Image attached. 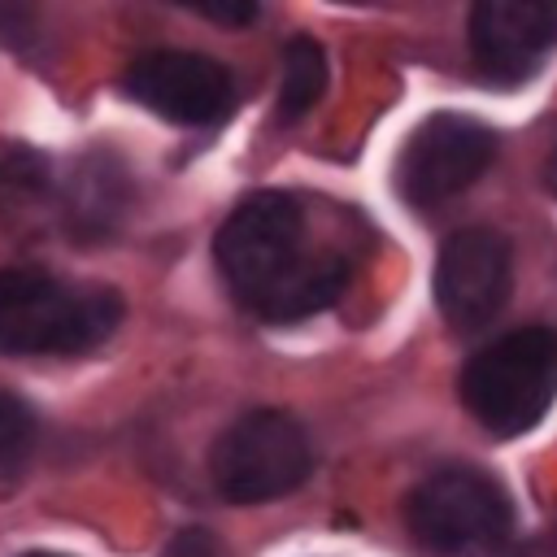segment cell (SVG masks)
Wrapping results in <instances>:
<instances>
[{"label": "cell", "mask_w": 557, "mask_h": 557, "mask_svg": "<svg viewBox=\"0 0 557 557\" xmlns=\"http://www.w3.org/2000/svg\"><path fill=\"white\" fill-rule=\"evenodd\" d=\"M461 400L492 435L531 431L557 400V331L522 326L479 348L461 370Z\"/></svg>", "instance_id": "3957f363"}, {"label": "cell", "mask_w": 557, "mask_h": 557, "mask_svg": "<svg viewBox=\"0 0 557 557\" xmlns=\"http://www.w3.org/2000/svg\"><path fill=\"white\" fill-rule=\"evenodd\" d=\"M126 209V170L109 157H87L65 187V222L74 235H104Z\"/></svg>", "instance_id": "30bf717a"}, {"label": "cell", "mask_w": 557, "mask_h": 557, "mask_svg": "<svg viewBox=\"0 0 557 557\" xmlns=\"http://www.w3.org/2000/svg\"><path fill=\"white\" fill-rule=\"evenodd\" d=\"M165 557H218V544H213V535L205 527H187L183 535L170 540Z\"/></svg>", "instance_id": "2e32d148"}, {"label": "cell", "mask_w": 557, "mask_h": 557, "mask_svg": "<svg viewBox=\"0 0 557 557\" xmlns=\"http://www.w3.org/2000/svg\"><path fill=\"white\" fill-rule=\"evenodd\" d=\"M122 296L48 270H0V357H74L113 335Z\"/></svg>", "instance_id": "7a4b0ae2"}, {"label": "cell", "mask_w": 557, "mask_h": 557, "mask_svg": "<svg viewBox=\"0 0 557 557\" xmlns=\"http://www.w3.org/2000/svg\"><path fill=\"white\" fill-rule=\"evenodd\" d=\"M313 470V448L305 426L278 409H252L231 422L213 453L209 474L213 487L235 505H261L296 492Z\"/></svg>", "instance_id": "5b68a950"}, {"label": "cell", "mask_w": 557, "mask_h": 557, "mask_svg": "<svg viewBox=\"0 0 557 557\" xmlns=\"http://www.w3.org/2000/svg\"><path fill=\"white\" fill-rule=\"evenodd\" d=\"M35 435H39V426H35L30 405L9 396V392H0V479L22 470V461L35 448Z\"/></svg>", "instance_id": "4fadbf2b"}, {"label": "cell", "mask_w": 557, "mask_h": 557, "mask_svg": "<svg viewBox=\"0 0 557 557\" xmlns=\"http://www.w3.org/2000/svg\"><path fill=\"white\" fill-rule=\"evenodd\" d=\"M509 287H513V257L496 231L470 226L444 239L431 292H435V309L453 331L487 326L505 309Z\"/></svg>", "instance_id": "52a82bcc"}, {"label": "cell", "mask_w": 557, "mask_h": 557, "mask_svg": "<svg viewBox=\"0 0 557 557\" xmlns=\"http://www.w3.org/2000/svg\"><path fill=\"white\" fill-rule=\"evenodd\" d=\"M213 257L235 300L265 322L309 318L339 300L352 278V261L339 248H309L305 209L287 191L244 196L218 226Z\"/></svg>", "instance_id": "6da1fadb"}, {"label": "cell", "mask_w": 557, "mask_h": 557, "mask_svg": "<svg viewBox=\"0 0 557 557\" xmlns=\"http://www.w3.org/2000/svg\"><path fill=\"white\" fill-rule=\"evenodd\" d=\"M470 52L492 78H527L557 44L553 0H483L466 22Z\"/></svg>", "instance_id": "9c48e42d"}, {"label": "cell", "mask_w": 557, "mask_h": 557, "mask_svg": "<svg viewBox=\"0 0 557 557\" xmlns=\"http://www.w3.org/2000/svg\"><path fill=\"white\" fill-rule=\"evenodd\" d=\"M409 531L435 557H496L513 535L505 492L466 466L435 470L409 496Z\"/></svg>", "instance_id": "277c9868"}, {"label": "cell", "mask_w": 557, "mask_h": 557, "mask_svg": "<svg viewBox=\"0 0 557 557\" xmlns=\"http://www.w3.org/2000/svg\"><path fill=\"white\" fill-rule=\"evenodd\" d=\"M496 152V135L466 113H431L426 122H418V131L409 135L400 165H396V187L409 205L426 209L440 205L457 191H466L492 161Z\"/></svg>", "instance_id": "8992f818"}, {"label": "cell", "mask_w": 557, "mask_h": 557, "mask_svg": "<svg viewBox=\"0 0 557 557\" xmlns=\"http://www.w3.org/2000/svg\"><path fill=\"white\" fill-rule=\"evenodd\" d=\"M553 187H557V161H553Z\"/></svg>", "instance_id": "ac0fdd59"}, {"label": "cell", "mask_w": 557, "mask_h": 557, "mask_svg": "<svg viewBox=\"0 0 557 557\" xmlns=\"http://www.w3.org/2000/svg\"><path fill=\"white\" fill-rule=\"evenodd\" d=\"M35 30V13L30 9H17V4H0V44L17 48L26 44V35Z\"/></svg>", "instance_id": "9a60e30c"}, {"label": "cell", "mask_w": 557, "mask_h": 557, "mask_svg": "<svg viewBox=\"0 0 557 557\" xmlns=\"http://www.w3.org/2000/svg\"><path fill=\"white\" fill-rule=\"evenodd\" d=\"M122 91L178 126H209L231 113V74L200 52H144L122 74Z\"/></svg>", "instance_id": "ba28073f"}, {"label": "cell", "mask_w": 557, "mask_h": 557, "mask_svg": "<svg viewBox=\"0 0 557 557\" xmlns=\"http://www.w3.org/2000/svg\"><path fill=\"white\" fill-rule=\"evenodd\" d=\"M26 557H57V553H26Z\"/></svg>", "instance_id": "e0dca14e"}, {"label": "cell", "mask_w": 557, "mask_h": 557, "mask_svg": "<svg viewBox=\"0 0 557 557\" xmlns=\"http://www.w3.org/2000/svg\"><path fill=\"white\" fill-rule=\"evenodd\" d=\"M187 9H196L200 17H213L222 26H244V22H252L261 13L257 0H191Z\"/></svg>", "instance_id": "5bb4252c"}, {"label": "cell", "mask_w": 557, "mask_h": 557, "mask_svg": "<svg viewBox=\"0 0 557 557\" xmlns=\"http://www.w3.org/2000/svg\"><path fill=\"white\" fill-rule=\"evenodd\" d=\"M52 196V170L39 152L17 148L0 161V213L4 218H26Z\"/></svg>", "instance_id": "7c38bea8"}, {"label": "cell", "mask_w": 557, "mask_h": 557, "mask_svg": "<svg viewBox=\"0 0 557 557\" xmlns=\"http://www.w3.org/2000/svg\"><path fill=\"white\" fill-rule=\"evenodd\" d=\"M326 91V52L309 35H292L283 48V78H278V117H305L318 96Z\"/></svg>", "instance_id": "8fae6325"}]
</instances>
